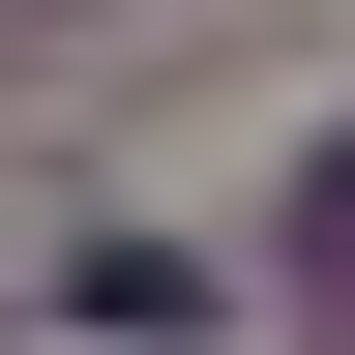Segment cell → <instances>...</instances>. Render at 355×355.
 <instances>
[{
  "instance_id": "cell-1",
  "label": "cell",
  "mask_w": 355,
  "mask_h": 355,
  "mask_svg": "<svg viewBox=\"0 0 355 355\" xmlns=\"http://www.w3.org/2000/svg\"><path fill=\"white\" fill-rule=\"evenodd\" d=\"M60 326L89 355H178V326H207V237H60Z\"/></svg>"
},
{
  "instance_id": "cell-2",
  "label": "cell",
  "mask_w": 355,
  "mask_h": 355,
  "mask_svg": "<svg viewBox=\"0 0 355 355\" xmlns=\"http://www.w3.org/2000/svg\"><path fill=\"white\" fill-rule=\"evenodd\" d=\"M296 296H355V148H326V178H296Z\"/></svg>"
}]
</instances>
